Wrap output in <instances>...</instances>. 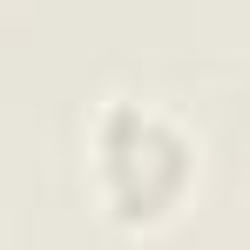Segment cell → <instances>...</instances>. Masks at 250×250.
<instances>
[{
  "label": "cell",
  "mask_w": 250,
  "mask_h": 250,
  "mask_svg": "<svg viewBox=\"0 0 250 250\" xmlns=\"http://www.w3.org/2000/svg\"><path fill=\"white\" fill-rule=\"evenodd\" d=\"M88 163H95L102 209L122 230H156L196 189V135L156 102L108 95L88 128Z\"/></svg>",
  "instance_id": "6da1fadb"
}]
</instances>
